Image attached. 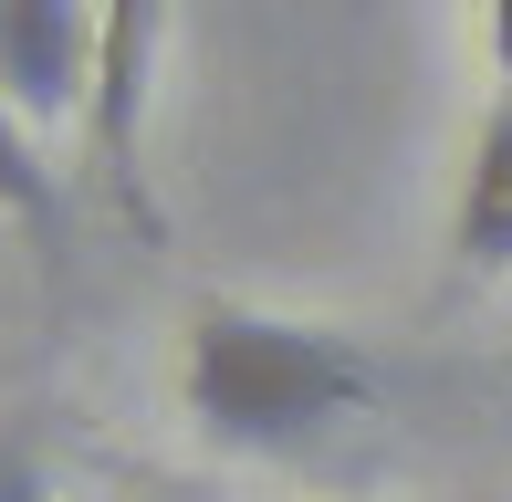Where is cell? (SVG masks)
I'll return each instance as SVG.
<instances>
[{
	"label": "cell",
	"mask_w": 512,
	"mask_h": 502,
	"mask_svg": "<svg viewBox=\"0 0 512 502\" xmlns=\"http://www.w3.org/2000/svg\"><path fill=\"white\" fill-rule=\"evenodd\" d=\"M377 398H387L377 356L335 325H304V314L199 304L189 346H178V408L220 450H304L335 419H366Z\"/></svg>",
	"instance_id": "6da1fadb"
},
{
	"label": "cell",
	"mask_w": 512,
	"mask_h": 502,
	"mask_svg": "<svg viewBox=\"0 0 512 502\" xmlns=\"http://www.w3.org/2000/svg\"><path fill=\"white\" fill-rule=\"evenodd\" d=\"M157 53H168V0H95V95H84V136H95V168L115 189V210L136 231H168L147 189V105H157Z\"/></svg>",
	"instance_id": "7a4b0ae2"
},
{
	"label": "cell",
	"mask_w": 512,
	"mask_h": 502,
	"mask_svg": "<svg viewBox=\"0 0 512 502\" xmlns=\"http://www.w3.org/2000/svg\"><path fill=\"white\" fill-rule=\"evenodd\" d=\"M95 95V0H0V105L32 126L84 116Z\"/></svg>",
	"instance_id": "3957f363"
},
{
	"label": "cell",
	"mask_w": 512,
	"mask_h": 502,
	"mask_svg": "<svg viewBox=\"0 0 512 502\" xmlns=\"http://www.w3.org/2000/svg\"><path fill=\"white\" fill-rule=\"evenodd\" d=\"M450 251H460V272H512V95H492V116H481Z\"/></svg>",
	"instance_id": "277c9868"
},
{
	"label": "cell",
	"mask_w": 512,
	"mask_h": 502,
	"mask_svg": "<svg viewBox=\"0 0 512 502\" xmlns=\"http://www.w3.org/2000/svg\"><path fill=\"white\" fill-rule=\"evenodd\" d=\"M0 220L21 231H63V168L42 157V126L0 105Z\"/></svg>",
	"instance_id": "5b68a950"
}]
</instances>
